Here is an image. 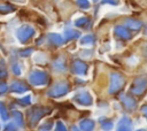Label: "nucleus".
Wrapping results in <instances>:
<instances>
[{
	"label": "nucleus",
	"mask_w": 147,
	"mask_h": 131,
	"mask_svg": "<svg viewBox=\"0 0 147 131\" xmlns=\"http://www.w3.org/2000/svg\"><path fill=\"white\" fill-rule=\"evenodd\" d=\"M48 80V76L44 72V71H39V70H36L33 71L31 75H30V82L32 85L34 86H41V85H45Z\"/></svg>",
	"instance_id": "nucleus-1"
},
{
	"label": "nucleus",
	"mask_w": 147,
	"mask_h": 131,
	"mask_svg": "<svg viewBox=\"0 0 147 131\" xmlns=\"http://www.w3.org/2000/svg\"><path fill=\"white\" fill-rule=\"evenodd\" d=\"M69 91V86L67 83H57L55 84L48 92V95L53 97V98H59V97H62L64 94H67V92Z\"/></svg>",
	"instance_id": "nucleus-2"
},
{
	"label": "nucleus",
	"mask_w": 147,
	"mask_h": 131,
	"mask_svg": "<svg viewBox=\"0 0 147 131\" xmlns=\"http://www.w3.org/2000/svg\"><path fill=\"white\" fill-rule=\"evenodd\" d=\"M33 32H34V30H33L32 26H30V25H23V26H21L17 30L16 37L18 38V40L21 43H25L26 40H29L32 37Z\"/></svg>",
	"instance_id": "nucleus-3"
},
{
	"label": "nucleus",
	"mask_w": 147,
	"mask_h": 131,
	"mask_svg": "<svg viewBox=\"0 0 147 131\" xmlns=\"http://www.w3.org/2000/svg\"><path fill=\"white\" fill-rule=\"evenodd\" d=\"M75 101L82 106H91L93 102V99L87 91H79L75 95Z\"/></svg>",
	"instance_id": "nucleus-4"
},
{
	"label": "nucleus",
	"mask_w": 147,
	"mask_h": 131,
	"mask_svg": "<svg viewBox=\"0 0 147 131\" xmlns=\"http://www.w3.org/2000/svg\"><path fill=\"white\" fill-rule=\"evenodd\" d=\"M124 84V79L118 74H113L110 78V86H109V93L117 92Z\"/></svg>",
	"instance_id": "nucleus-5"
},
{
	"label": "nucleus",
	"mask_w": 147,
	"mask_h": 131,
	"mask_svg": "<svg viewBox=\"0 0 147 131\" xmlns=\"http://www.w3.org/2000/svg\"><path fill=\"white\" fill-rule=\"evenodd\" d=\"M47 113L46 109L40 108V107H34L30 110V122L31 124H36L45 114Z\"/></svg>",
	"instance_id": "nucleus-6"
},
{
	"label": "nucleus",
	"mask_w": 147,
	"mask_h": 131,
	"mask_svg": "<svg viewBox=\"0 0 147 131\" xmlns=\"http://www.w3.org/2000/svg\"><path fill=\"white\" fill-rule=\"evenodd\" d=\"M146 86H147V80L145 78H138L133 82L131 91L134 94H141L144 92V90L146 88Z\"/></svg>",
	"instance_id": "nucleus-7"
},
{
	"label": "nucleus",
	"mask_w": 147,
	"mask_h": 131,
	"mask_svg": "<svg viewBox=\"0 0 147 131\" xmlns=\"http://www.w3.org/2000/svg\"><path fill=\"white\" fill-rule=\"evenodd\" d=\"M116 131H132V122L129 117H122L117 124Z\"/></svg>",
	"instance_id": "nucleus-8"
},
{
	"label": "nucleus",
	"mask_w": 147,
	"mask_h": 131,
	"mask_svg": "<svg viewBox=\"0 0 147 131\" xmlns=\"http://www.w3.org/2000/svg\"><path fill=\"white\" fill-rule=\"evenodd\" d=\"M121 100H122L123 105L125 106V108H127V109H134L136 106H137L134 99H133L132 97H129L127 94H122Z\"/></svg>",
	"instance_id": "nucleus-9"
},
{
	"label": "nucleus",
	"mask_w": 147,
	"mask_h": 131,
	"mask_svg": "<svg viewBox=\"0 0 147 131\" xmlns=\"http://www.w3.org/2000/svg\"><path fill=\"white\" fill-rule=\"evenodd\" d=\"M79 129L82 131H93L94 129V122L92 120H82L79 122Z\"/></svg>",
	"instance_id": "nucleus-10"
},
{
	"label": "nucleus",
	"mask_w": 147,
	"mask_h": 131,
	"mask_svg": "<svg viewBox=\"0 0 147 131\" xmlns=\"http://www.w3.org/2000/svg\"><path fill=\"white\" fill-rule=\"evenodd\" d=\"M10 90L13 92H16V93H24L28 91V87L26 85H24L23 83H20V82H15L10 85Z\"/></svg>",
	"instance_id": "nucleus-11"
},
{
	"label": "nucleus",
	"mask_w": 147,
	"mask_h": 131,
	"mask_svg": "<svg viewBox=\"0 0 147 131\" xmlns=\"http://www.w3.org/2000/svg\"><path fill=\"white\" fill-rule=\"evenodd\" d=\"M72 70L78 74V75H84L85 71H86V66L83 63V62H79V61H76L74 63V67H72Z\"/></svg>",
	"instance_id": "nucleus-12"
},
{
	"label": "nucleus",
	"mask_w": 147,
	"mask_h": 131,
	"mask_svg": "<svg viewBox=\"0 0 147 131\" xmlns=\"http://www.w3.org/2000/svg\"><path fill=\"white\" fill-rule=\"evenodd\" d=\"M94 43V38L92 34H86V36H83L79 40V44L80 46H92Z\"/></svg>",
	"instance_id": "nucleus-13"
},
{
	"label": "nucleus",
	"mask_w": 147,
	"mask_h": 131,
	"mask_svg": "<svg viewBox=\"0 0 147 131\" xmlns=\"http://www.w3.org/2000/svg\"><path fill=\"white\" fill-rule=\"evenodd\" d=\"M49 39L52 43H54L55 45H62L64 43V37L59 34V33H52L49 36Z\"/></svg>",
	"instance_id": "nucleus-14"
},
{
	"label": "nucleus",
	"mask_w": 147,
	"mask_h": 131,
	"mask_svg": "<svg viewBox=\"0 0 147 131\" xmlns=\"http://www.w3.org/2000/svg\"><path fill=\"white\" fill-rule=\"evenodd\" d=\"M115 32H116V34H117L118 37H121V38L127 39V38L130 37L129 31H127L126 28H124V26H117V28L115 29Z\"/></svg>",
	"instance_id": "nucleus-15"
},
{
	"label": "nucleus",
	"mask_w": 147,
	"mask_h": 131,
	"mask_svg": "<svg viewBox=\"0 0 147 131\" xmlns=\"http://www.w3.org/2000/svg\"><path fill=\"white\" fill-rule=\"evenodd\" d=\"M125 25L129 26V28H131V29L137 30V29H139V28L141 26V23L138 22V21H136V20H127V21L125 22Z\"/></svg>",
	"instance_id": "nucleus-16"
},
{
	"label": "nucleus",
	"mask_w": 147,
	"mask_h": 131,
	"mask_svg": "<svg viewBox=\"0 0 147 131\" xmlns=\"http://www.w3.org/2000/svg\"><path fill=\"white\" fill-rule=\"evenodd\" d=\"M65 37L67 38H69V39H72V38H77V37H79V32L78 31H76V30H74V29H67L65 30Z\"/></svg>",
	"instance_id": "nucleus-17"
},
{
	"label": "nucleus",
	"mask_w": 147,
	"mask_h": 131,
	"mask_svg": "<svg viewBox=\"0 0 147 131\" xmlns=\"http://www.w3.org/2000/svg\"><path fill=\"white\" fill-rule=\"evenodd\" d=\"M14 122L18 126H22L23 125V115L20 111H14Z\"/></svg>",
	"instance_id": "nucleus-18"
},
{
	"label": "nucleus",
	"mask_w": 147,
	"mask_h": 131,
	"mask_svg": "<svg viewBox=\"0 0 147 131\" xmlns=\"http://www.w3.org/2000/svg\"><path fill=\"white\" fill-rule=\"evenodd\" d=\"M0 115H1V118H2L3 121H7V120L9 118L8 111H7V109H6L5 105H3L1 101H0Z\"/></svg>",
	"instance_id": "nucleus-19"
},
{
	"label": "nucleus",
	"mask_w": 147,
	"mask_h": 131,
	"mask_svg": "<svg viewBox=\"0 0 147 131\" xmlns=\"http://www.w3.org/2000/svg\"><path fill=\"white\" fill-rule=\"evenodd\" d=\"M77 5L83 9H87L91 7V1L90 0H77Z\"/></svg>",
	"instance_id": "nucleus-20"
},
{
	"label": "nucleus",
	"mask_w": 147,
	"mask_h": 131,
	"mask_svg": "<svg viewBox=\"0 0 147 131\" xmlns=\"http://www.w3.org/2000/svg\"><path fill=\"white\" fill-rule=\"evenodd\" d=\"M88 23V20L86 18V17H84V16H82V17H79L77 21H75V25L76 26H84V25H86Z\"/></svg>",
	"instance_id": "nucleus-21"
},
{
	"label": "nucleus",
	"mask_w": 147,
	"mask_h": 131,
	"mask_svg": "<svg viewBox=\"0 0 147 131\" xmlns=\"http://www.w3.org/2000/svg\"><path fill=\"white\" fill-rule=\"evenodd\" d=\"M101 126H102V129L103 130H106V131H110L111 129H113V122H110V121H103L102 123H101Z\"/></svg>",
	"instance_id": "nucleus-22"
},
{
	"label": "nucleus",
	"mask_w": 147,
	"mask_h": 131,
	"mask_svg": "<svg viewBox=\"0 0 147 131\" xmlns=\"http://www.w3.org/2000/svg\"><path fill=\"white\" fill-rule=\"evenodd\" d=\"M38 54V59L37 57H33V61L34 62H37V63H44V62H46V56L42 54V53H37Z\"/></svg>",
	"instance_id": "nucleus-23"
},
{
	"label": "nucleus",
	"mask_w": 147,
	"mask_h": 131,
	"mask_svg": "<svg viewBox=\"0 0 147 131\" xmlns=\"http://www.w3.org/2000/svg\"><path fill=\"white\" fill-rule=\"evenodd\" d=\"M13 71H14V74L15 75H21V72H22V68H21V64L20 63H14L13 64Z\"/></svg>",
	"instance_id": "nucleus-24"
},
{
	"label": "nucleus",
	"mask_w": 147,
	"mask_h": 131,
	"mask_svg": "<svg viewBox=\"0 0 147 131\" xmlns=\"http://www.w3.org/2000/svg\"><path fill=\"white\" fill-rule=\"evenodd\" d=\"M18 101H20L23 106H28V105H30V102H31V98H30V95H26V97L20 99Z\"/></svg>",
	"instance_id": "nucleus-25"
},
{
	"label": "nucleus",
	"mask_w": 147,
	"mask_h": 131,
	"mask_svg": "<svg viewBox=\"0 0 147 131\" xmlns=\"http://www.w3.org/2000/svg\"><path fill=\"white\" fill-rule=\"evenodd\" d=\"M55 131H67V128L62 122H57L55 126Z\"/></svg>",
	"instance_id": "nucleus-26"
},
{
	"label": "nucleus",
	"mask_w": 147,
	"mask_h": 131,
	"mask_svg": "<svg viewBox=\"0 0 147 131\" xmlns=\"http://www.w3.org/2000/svg\"><path fill=\"white\" fill-rule=\"evenodd\" d=\"M5 131H16V125L15 123H8L5 126Z\"/></svg>",
	"instance_id": "nucleus-27"
},
{
	"label": "nucleus",
	"mask_w": 147,
	"mask_h": 131,
	"mask_svg": "<svg viewBox=\"0 0 147 131\" xmlns=\"http://www.w3.org/2000/svg\"><path fill=\"white\" fill-rule=\"evenodd\" d=\"M51 128H52V122H47L44 125H41L40 131H48V130H51Z\"/></svg>",
	"instance_id": "nucleus-28"
},
{
	"label": "nucleus",
	"mask_w": 147,
	"mask_h": 131,
	"mask_svg": "<svg viewBox=\"0 0 147 131\" xmlns=\"http://www.w3.org/2000/svg\"><path fill=\"white\" fill-rule=\"evenodd\" d=\"M0 10H3V11H9L11 10V8L7 5H0Z\"/></svg>",
	"instance_id": "nucleus-29"
},
{
	"label": "nucleus",
	"mask_w": 147,
	"mask_h": 131,
	"mask_svg": "<svg viewBox=\"0 0 147 131\" xmlns=\"http://www.w3.org/2000/svg\"><path fill=\"white\" fill-rule=\"evenodd\" d=\"M7 90V85L5 83H1L0 84V92H5Z\"/></svg>",
	"instance_id": "nucleus-30"
},
{
	"label": "nucleus",
	"mask_w": 147,
	"mask_h": 131,
	"mask_svg": "<svg viewBox=\"0 0 147 131\" xmlns=\"http://www.w3.org/2000/svg\"><path fill=\"white\" fill-rule=\"evenodd\" d=\"M11 1L15 3H18V5H24V3H26L28 0H11Z\"/></svg>",
	"instance_id": "nucleus-31"
},
{
	"label": "nucleus",
	"mask_w": 147,
	"mask_h": 131,
	"mask_svg": "<svg viewBox=\"0 0 147 131\" xmlns=\"http://www.w3.org/2000/svg\"><path fill=\"white\" fill-rule=\"evenodd\" d=\"M141 113H142V115L147 118V106H144V107L141 108Z\"/></svg>",
	"instance_id": "nucleus-32"
},
{
	"label": "nucleus",
	"mask_w": 147,
	"mask_h": 131,
	"mask_svg": "<svg viewBox=\"0 0 147 131\" xmlns=\"http://www.w3.org/2000/svg\"><path fill=\"white\" fill-rule=\"evenodd\" d=\"M71 131H80V129H78L77 126H72L71 128Z\"/></svg>",
	"instance_id": "nucleus-33"
},
{
	"label": "nucleus",
	"mask_w": 147,
	"mask_h": 131,
	"mask_svg": "<svg viewBox=\"0 0 147 131\" xmlns=\"http://www.w3.org/2000/svg\"><path fill=\"white\" fill-rule=\"evenodd\" d=\"M146 34H147V30H146Z\"/></svg>",
	"instance_id": "nucleus-34"
}]
</instances>
